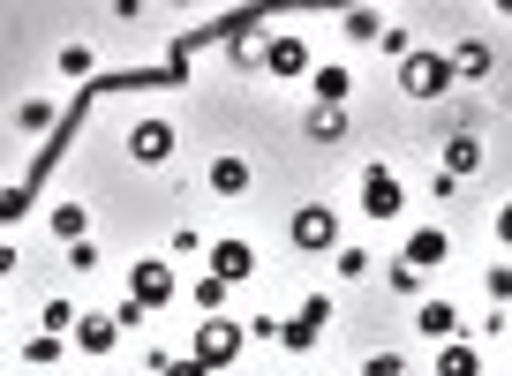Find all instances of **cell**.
Wrapping results in <instances>:
<instances>
[{
    "label": "cell",
    "instance_id": "ffe728a7",
    "mask_svg": "<svg viewBox=\"0 0 512 376\" xmlns=\"http://www.w3.org/2000/svg\"><path fill=\"white\" fill-rule=\"evenodd\" d=\"M68 354V339H53V331H31V339H23V361H31L38 376H53V361Z\"/></svg>",
    "mask_w": 512,
    "mask_h": 376
},
{
    "label": "cell",
    "instance_id": "3957f363",
    "mask_svg": "<svg viewBox=\"0 0 512 376\" xmlns=\"http://www.w3.org/2000/svg\"><path fill=\"white\" fill-rule=\"evenodd\" d=\"M287 241H294L302 256H332V249H339V211H332V204H302V211L287 219Z\"/></svg>",
    "mask_w": 512,
    "mask_h": 376
},
{
    "label": "cell",
    "instance_id": "7a4b0ae2",
    "mask_svg": "<svg viewBox=\"0 0 512 376\" xmlns=\"http://www.w3.org/2000/svg\"><path fill=\"white\" fill-rule=\"evenodd\" d=\"M241 346H249V339H241V324H234V316H204V324H196V346H189V361H196V369H211V376H219V369H234V354H241Z\"/></svg>",
    "mask_w": 512,
    "mask_h": 376
},
{
    "label": "cell",
    "instance_id": "30bf717a",
    "mask_svg": "<svg viewBox=\"0 0 512 376\" xmlns=\"http://www.w3.org/2000/svg\"><path fill=\"white\" fill-rule=\"evenodd\" d=\"M264 68H272V76H279V83H294V76H309V46H302V38H294V31H279V38H272V46H264Z\"/></svg>",
    "mask_w": 512,
    "mask_h": 376
},
{
    "label": "cell",
    "instance_id": "6da1fadb",
    "mask_svg": "<svg viewBox=\"0 0 512 376\" xmlns=\"http://www.w3.org/2000/svg\"><path fill=\"white\" fill-rule=\"evenodd\" d=\"M174 294H181V279H174V264H166V256H144V264H128V301H136L144 316L174 309Z\"/></svg>",
    "mask_w": 512,
    "mask_h": 376
},
{
    "label": "cell",
    "instance_id": "cb8c5ba5",
    "mask_svg": "<svg viewBox=\"0 0 512 376\" xmlns=\"http://www.w3.org/2000/svg\"><path fill=\"white\" fill-rule=\"evenodd\" d=\"M61 76H83V83H91V76H98V53H91V46H61Z\"/></svg>",
    "mask_w": 512,
    "mask_h": 376
},
{
    "label": "cell",
    "instance_id": "5bb4252c",
    "mask_svg": "<svg viewBox=\"0 0 512 376\" xmlns=\"http://www.w3.org/2000/svg\"><path fill=\"white\" fill-rule=\"evenodd\" d=\"M452 256V241L437 234V226H422V234H407V249H400V264H415V271H430V264H445Z\"/></svg>",
    "mask_w": 512,
    "mask_h": 376
},
{
    "label": "cell",
    "instance_id": "4dcf8cb0",
    "mask_svg": "<svg viewBox=\"0 0 512 376\" xmlns=\"http://www.w3.org/2000/svg\"><path fill=\"white\" fill-rule=\"evenodd\" d=\"M136 324H151V316L136 309V301H113V331H136Z\"/></svg>",
    "mask_w": 512,
    "mask_h": 376
},
{
    "label": "cell",
    "instance_id": "52a82bcc",
    "mask_svg": "<svg viewBox=\"0 0 512 376\" xmlns=\"http://www.w3.org/2000/svg\"><path fill=\"white\" fill-rule=\"evenodd\" d=\"M400 204H407L400 173H392V166H369L362 173V211H369V219H400Z\"/></svg>",
    "mask_w": 512,
    "mask_h": 376
},
{
    "label": "cell",
    "instance_id": "2e32d148",
    "mask_svg": "<svg viewBox=\"0 0 512 376\" xmlns=\"http://www.w3.org/2000/svg\"><path fill=\"white\" fill-rule=\"evenodd\" d=\"M211 188H219V196H241V188H249V158L219 151V158H211Z\"/></svg>",
    "mask_w": 512,
    "mask_h": 376
},
{
    "label": "cell",
    "instance_id": "8992f818",
    "mask_svg": "<svg viewBox=\"0 0 512 376\" xmlns=\"http://www.w3.org/2000/svg\"><path fill=\"white\" fill-rule=\"evenodd\" d=\"M174 143H181L174 121H159V113L128 128V158H136V166H166V158H174Z\"/></svg>",
    "mask_w": 512,
    "mask_h": 376
},
{
    "label": "cell",
    "instance_id": "9a60e30c",
    "mask_svg": "<svg viewBox=\"0 0 512 376\" xmlns=\"http://www.w3.org/2000/svg\"><path fill=\"white\" fill-rule=\"evenodd\" d=\"M68 339H76L83 354H113V339H121V331H113V316H76V331H68Z\"/></svg>",
    "mask_w": 512,
    "mask_h": 376
},
{
    "label": "cell",
    "instance_id": "ba28073f",
    "mask_svg": "<svg viewBox=\"0 0 512 376\" xmlns=\"http://www.w3.org/2000/svg\"><path fill=\"white\" fill-rule=\"evenodd\" d=\"M204 271H211V279H219V286H241V279H249V271H256V249H249V241H211V249H204Z\"/></svg>",
    "mask_w": 512,
    "mask_h": 376
},
{
    "label": "cell",
    "instance_id": "83f0119b",
    "mask_svg": "<svg viewBox=\"0 0 512 376\" xmlns=\"http://www.w3.org/2000/svg\"><path fill=\"white\" fill-rule=\"evenodd\" d=\"M332 264L347 271V279H362V271H369V249H354V241H347V249H332Z\"/></svg>",
    "mask_w": 512,
    "mask_h": 376
},
{
    "label": "cell",
    "instance_id": "9c48e42d",
    "mask_svg": "<svg viewBox=\"0 0 512 376\" xmlns=\"http://www.w3.org/2000/svg\"><path fill=\"white\" fill-rule=\"evenodd\" d=\"M445 68H452V83H482L497 68V53H490V38H460V46L445 53Z\"/></svg>",
    "mask_w": 512,
    "mask_h": 376
},
{
    "label": "cell",
    "instance_id": "8fae6325",
    "mask_svg": "<svg viewBox=\"0 0 512 376\" xmlns=\"http://www.w3.org/2000/svg\"><path fill=\"white\" fill-rule=\"evenodd\" d=\"M309 91H317V106H339L347 113V91H354V76L339 61H324V68H309Z\"/></svg>",
    "mask_w": 512,
    "mask_h": 376
},
{
    "label": "cell",
    "instance_id": "836d02e7",
    "mask_svg": "<svg viewBox=\"0 0 512 376\" xmlns=\"http://www.w3.org/2000/svg\"><path fill=\"white\" fill-rule=\"evenodd\" d=\"M339 376H354V369H339Z\"/></svg>",
    "mask_w": 512,
    "mask_h": 376
},
{
    "label": "cell",
    "instance_id": "7c38bea8",
    "mask_svg": "<svg viewBox=\"0 0 512 376\" xmlns=\"http://www.w3.org/2000/svg\"><path fill=\"white\" fill-rule=\"evenodd\" d=\"M415 331H422V339H437V346L460 339V309H452V301H422V309H415Z\"/></svg>",
    "mask_w": 512,
    "mask_h": 376
},
{
    "label": "cell",
    "instance_id": "603a6c76",
    "mask_svg": "<svg viewBox=\"0 0 512 376\" xmlns=\"http://www.w3.org/2000/svg\"><path fill=\"white\" fill-rule=\"evenodd\" d=\"M46 331H53V339L76 331V301H68V294H46Z\"/></svg>",
    "mask_w": 512,
    "mask_h": 376
},
{
    "label": "cell",
    "instance_id": "d6a6232c",
    "mask_svg": "<svg viewBox=\"0 0 512 376\" xmlns=\"http://www.w3.org/2000/svg\"><path fill=\"white\" fill-rule=\"evenodd\" d=\"M98 376H113V369H98Z\"/></svg>",
    "mask_w": 512,
    "mask_h": 376
},
{
    "label": "cell",
    "instance_id": "e0dca14e",
    "mask_svg": "<svg viewBox=\"0 0 512 376\" xmlns=\"http://www.w3.org/2000/svg\"><path fill=\"white\" fill-rule=\"evenodd\" d=\"M437 376H482V354L467 339H445L437 346Z\"/></svg>",
    "mask_w": 512,
    "mask_h": 376
},
{
    "label": "cell",
    "instance_id": "277c9868",
    "mask_svg": "<svg viewBox=\"0 0 512 376\" xmlns=\"http://www.w3.org/2000/svg\"><path fill=\"white\" fill-rule=\"evenodd\" d=\"M400 91L407 98H422V106H430V98H445L452 91V68H445V53H407V61H400Z\"/></svg>",
    "mask_w": 512,
    "mask_h": 376
},
{
    "label": "cell",
    "instance_id": "f1b7e54d",
    "mask_svg": "<svg viewBox=\"0 0 512 376\" xmlns=\"http://www.w3.org/2000/svg\"><path fill=\"white\" fill-rule=\"evenodd\" d=\"M68 271H106V256H98L91 241H76V249H68Z\"/></svg>",
    "mask_w": 512,
    "mask_h": 376
},
{
    "label": "cell",
    "instance_id": "d6986e66",
    "mask_svg": "<svg viewBox=\"0 0 512 376\" xmlns=\"http://www.w3.org/2000/svg\"><path fill=\"white\" fill-rule=\"evenodd\" d=\"M53 121H61V106H53V98H23V106H16V128H23V136H53Z\"/></svg>",
    "mask_w": 512,
    "mask_h": 376
},
{
    "label": "cell",
    "instance_id": "d4e9b609",
    "mask_svg": "<svg viewBox=\"0 0 512 376\" xmlns=\"http://www.w3.org/2000/svg\"><path fill=\"white\" fill-rule=\"evenodd\" d=\"M384 279H392V294H400V301H407V294H422V271H415V264H400V256H392V271H384Z\"/></svg>",
    "mask_w": 512,
    "mask_h": 376
},
{
    "label": "cell",
    "instance_id": "f546056e",
    "mask_svg": "<svg viewBox=\"0 0 512 376\" xmlns=\"http://www.w3.org/2000/svg\"><path fill=\"white\" fill-rule=\"evenodd\" d=\"M151 369H159V376H211V369H196V361H174V354H151Z\"/></svg>",
    "mask_w": 512,
    "mask_h": 376
},
{
    "label": "cell",
    "instance_id": "4316f807",
    "mask_svg": "<svg viewBox=\"0 0 512 376\" xmlns=\"http://www.w3.org/2000/svg\"><path fill=\"white\" fill-rule=\"evenodd\" d=\"M354 376H407V354H369Z\"/></svg>",
    "mask_w": 512,
    "mask_h": 376
},
{
    "label": "cell",
    "instance_id": "7402d4cb",
    "mask_svg": "<svg viewBox=\"0 0 512 376\" xmlns=\"http://www.w3.org/2000/svg\"><path fill=\"white\" fill-rule=\"evenodd\" d=\"M339 31H347L354 46H377V38H384V16H377V8H347V23H339Z\"/></svg>",
    "mask_w": 512,
    "mask_h": 376
},
{
    "label": "cell",
    "instance_id": "5b68a950",
    "mask_svg": "<svg viewBox=\"0 0 512 376\" xmlns=\"http://www.w3.org/2000/svg\"><path fill=\"white\" fill-rule=\"evenodd\" d=\"M324 324H332V294H309L302 309L279 324V346H287V354H309V346L324 339Z\"/></svg>",
    "mask_w": 512,
    "mask_h": 376
},
{
    "label": "cell",
    "instance_id": "4fadbf2b",
    "mask_svg": "<svg viewBox=\"0 0 512 376\" xmlns=\"http://www.w3.org/2000/svg\"><path fill=\"white\" fill-rule=\"evenodd\" d=\"M46 234L76 249V241H91V211H83V204H53V211H46Z\"/></svg>",
    "mask_w": 512,
    "mask_h": 376
},
{
    "label": "cell",
    "instance_id": "484cf974",
    "mask_svg": "<svg viewBox=\"0 0 512 376\" xmlns=\"http://www.w3.org/2000/svg\"><path fill=\"white\" fill-rule=\"evenodd\" d=\"M196 309H204V316H219V309H226V286L211 279V271H204V279H196Z\"/></svg>",
    "mask_w": 512,
    "mask_h": 376
},
{
    "label": "cell",
    "instance_id": "ac0fdd59",
    "mask_svg": "<svg viewBox=\"0 0 512 376\" xmlns=\"http://www.w3.org/2000/svg\"><path fill=\"white\" fill-rule=\"evenodd\" d=\"M460 173H482V143L467 136V128L445 143V181H460Z\"/></svg>",
    "mask_w": 512,
    "mask_h": 376
},
{
    "label": "cell",
    "instance_id": "44dd1931",
    "mask_svg": "<svg viewBox=\"0 0 512 376\" xmlns=\"http://www.w3.org/2000/svg\"><path fill=\"white\" fill-rule=\"evenodd\" d=\"M309 136H317V143H347V113H339V106H309Z\"/></svg>",
    "mask_w": 512,
    "mask_h": 376
},
{
    "label": "cell",
    "instance_id": "1f68e13d",
    "mask_svg": "<svg viewBox=\"0 0 512 376\" xmlns=\"http://www.w3.org/2000/svg\"><path fill=\"white\" fill-rule=\"evenodd\" d=\"M8 271H16V249H8V241H0V279H8Z\"/></svg>",
    "mask_w": 512,
    "mask_h": 376
}]
</instances>
